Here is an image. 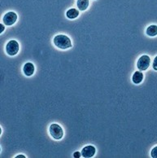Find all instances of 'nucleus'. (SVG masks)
<instances>
[{
    "mask_svg": "<svg viewBox=\"0 0 157 158\" xmlns=\"http://www.w3.org/2000/svg\"><path fill=\"white\" fill-rule=\"evenodd\" d=\"M20 157H22V158H25V156L24 155H18L17 156H16V158H20Z\"/></svg>",
    "mask_w": 157,
    "mask_h": 158,
    "instance_id": "obj_16",
    "label": "nucleus"
},
{
    "mask_svg": "<svg viewBox=\"0 0 157 158\" xmlns=\"http://www.w3.org/2000/svg\"><path fill=\"white\" fill-rule=\"evenodd\" d=\"M17 20V15L14 11H8L2 17V22L7 26H11L14 25Z\"/></svg>",
    "mask_w": 157,
    "mask_h": 158,
    "instance_id": "obj_4",
    "label": "nucleus"
},
{
    "mask_svg": "<svg viewBox=\"0 0 157 158\" xmlns=\"http://www.w3.org/2000/svg\"><path fill=\"white\" fill-rule=\"evenodd\" d=\"M151 156L152 158H157V146L152 148L151 152Z\"/></svg>",
    "mask_w": 157,
    "mask_h": 158,
    "instance_id": "obj_12",
    "label": "nucleus"
},
{
    "mask_svg": "<svg viewBox=\"0 0 157 158\" xmlns=\"http://www.w3.org/2000/svg\"><path fill=\"white\" fill-rule=\"evenodd\" d=\"M152 68L153 69L157 71V56L155 57V59L153 60V63H152Z\"/></svg>",
    "mask_w": 157,
    "mask_h": 158,
    "instance_id": "obj_13",
    "label": "nucleus"
},
{
    "mask_svg": "<svg viewBox=\"0 0 157 158\" xmlns=\"http://www.w3.org/2000/svg\"><path fill=\"white\" fill-rule=\"evenodd\" d=\"M89 4H90L89 0H77L76 1V6L78 7V9L81 11L87 9Z\"/></svg>",
    "mask_w": 157,
    "mask_h": 158,
    "instance_id": "obj_9",
    "label": "nucleus"
},
{
    "mask_svg": "<svg viewBox=\"0 0 157 158\" xmlns=\"http://www.w3.org/2000/svg\"><path fill=\"white\" fill-rule=\"evenodd\" d=\"M20 49V46L17 41L16 40H11L9 41L7 44L6 45V52L9 56H16L19 52Z\"/></svg>",
    "mask_w": 157,
    "mask_h": 158,
    "instance_id": "obj_3",
    "label": "nucleus"
},
{
    "mask_svg": "<svg viewBox=\"0 0 157 158\" xmlns=\"http://www.w3.org/2000/svg\"><path fill=\"white\" fill-rule=\"evenodd\" d=\"M95 152H96V149L94 146L92 145H88V146H85L82 148L81 150V156L85 158H90L93 157L95 154Z\"/></svg>",
    "mask_w": 157,
    "mask_h": 158,
    "instance_id": "obj_6",
    "label": "nucleus"
},
{
    "mask_svg": "<svg viewBox=\"0 0 157 158\" xmlns=\"http://www.w3.org/2000/svg\"><path fill=\"white\" fill-rule=\"evenodd\" d=\"M34 71H35V68H34V64L30 63V62L26 63L23 67V72H24L25 76H27V77L32 76L34 74Z\"/></svg>",
    "mask_w": 157,
    "mask_h": 158,
    "instance_id": "obj_7",
    "label": "nucleus"
},
{
    "mask_svg": "<svg viewBox=\"0 0 157 158\" xmlns=\"http://www.w3.org/2000/svg\"><path fill=\"white\" fill-rule=\"evenodd\" d=\"M78 16L79 11L78 10L75 9V8H70V9L68 10L67 12H66V16H67L68 19H71V20L76 19Z\"/></svg>",
    "mask_w": 157,
    "mask_h": 158,
    "instance_id": "obj_10",
    "label": "nucleus"
},
{
    "mask_svg": "<svg viewBox=\"0 0 157 158\" xmlns=\"http://www.w3.org/2000/svg\"><path fill=\"white\" fill-rule=\"evenodd\" d=\"M49 131L51 136H52L53 139H55L60 140L63 138L64 131L63 129H62V127H61L59 124L53 123V124L51 125L49 128Z\"/></svg>",
    "mask_w": 157,
    "mask_h": 158,
    "instance_id": "obj_2",
    "label": "nucleus"
},
{
    "mask_svg": "<svg viewBox=\"0 0 157 158\" xmlns=\"http://www.w3.org/2000/svg\"><path fill=\"white\" fill-rule=\"evenodd\" d=\"M146 33L148 36L150 37H155L157 35V25H151L147 28Z\"/></svg>",
    "mask_w": 157,
    "mask_h": 158,
    "instance_id": "obj_11",
    "label": "nucleus"
},
{
    "mask_svg": "<svg viewBox=\"0 0 157 158\" xmlns=\"http://www.w3.org/2000/svg\"><path fill=\"white\" fill-rule=\"evenodd\" d=\"M151 64V58L147 55L142 56L137 62V67L140 71H145Z\"/></svg>",
    "mask_w": 157,
    "mask_h": 158,
    "instance_id": "obj_5",
    "label": "nucleus"
},
{
    "mask_svg": "<svg viewBox=\"0 0 157 158\" xmlns=\"http://www.w3.org/2000/svg\"><path fill=\"white\" fill-rule=\"evenodd\" d=\"M54 44L60 49H68L72 47V42L66 35L59 34L54 38Z\"/></svg>",
    "mask_w": 157,
    "mask_h": 158,
    "instance_id": "obj_1",
    "label": "nucleus"
},
{
    "mask_svg": "<svg viewBox=\"0 0 157 158\" xmlns=\"http://www.w3.org/2000/svg\"><path fill=\"white\" fill-rule=\"evenodd\" d=\"M0 26H1V27H0V33L2 34V32L4 31L5 26H4V25H2V24H1V25H0Z\"/></svg>",
    "mask_w": 157,
    "mask_h": 158,
    "instance_id": "obj_15",
    "label": "nucleus"
},
{
    "mask_svg": "<svg viewBox=\"0 0 157 158\" xmlns=\"http://www.w3.org/2000/svg\"><path fill=\"white\" fill-rule=\"evenodd\" d=\"M81 153H80L79 152H75L73 153V157L75 158H79V157H81Z\"/></svg>",
    "mask_w": 157,
    "mask_h": 158,
    "instance_id": "obj_14",
    "label": "nucleus"
},
{
    "mask_svg": "<svg viewBox=\"0 0 157 158\" xmlns=\"http://www.w3.org/2000/svg\"><path fill=\"white\" fill-rule=\"evenodd\" d=\"M143 73L140 71H136V72L133 74L132 81L134 84L141 83L143 80Z\"/></svg>",
    "mask_w": 157,
    "mask_h": 158,
    "instance_id": "obj_8",
    "label": "nucleus"
}]
</instances>
